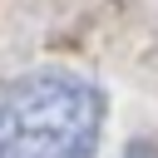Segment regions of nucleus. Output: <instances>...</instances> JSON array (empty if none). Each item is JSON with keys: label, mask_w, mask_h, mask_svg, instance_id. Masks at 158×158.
<instances>
[{"label": "nucleus", "mask_w": 158, "mask_h": 158, "mask_svg": "<svg viewBox=\"0 0 158 158\" xmlns=\"http://www.w3.org/2000/svg\"><path fill=\"white\" fill-rule=\"evenodd\" d=\"M109 99L89 74L30 69L0 84V158H94Z\"/></svg>", "instance_id": "1"}, {"label": "nucleus", "mask_w": 158, "mask_h": 158, "mask_svg": "<svg viewBox=\"0 0 158 158\" xmlns=\"http://www.w3.org/2000/svg\"><path fill=\"white\" fill-rule=\"evenodd\" d=\"M123 158H158V143H133Z\"/></svg>", "instance_id": "2"}]
</instances>
